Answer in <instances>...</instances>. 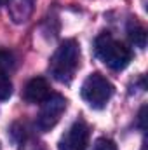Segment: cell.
<instances>
[{"label": "cell", "instance_id": "cell-6", "mask_svg": "<svg viewBox=\"0 0 148 150\" xmlns=\"http://www.w3.org/2000/svg\"><path fill=\"white\" fill-rule=\"evenodd\" d=\"M49 94H51V89H49V84H47V80L44 77L32 79L26 84L25 93H23V96H25V100L28 103H42Z\"/></svg>", "mask_w": 148, "mask_h": 150}, {"label": "cell", "instance_id": "cell-12", "mask_svg": "<svg viewBox=\"0 0 148 150\" xmlns=\"http://www.w3.org/2000/svg\"><path fill=\"white\" fill-rule=\"evenodd\" d=\"M145 112H147V107H143L140 110V127L141 129H147V126H145Z\"/></svg>", "mask_w": 148, "mask_h": 150}, {"label": "cell", "instance_id": "cell-2", "mask_svg": "<svg viewBox=\"0 0 148 150\" xmlns=\"http://www.w3.org/2000/svg\"><path fill=\"white\" fill-rule=\"evenodd\" d=\"M96 56L111 70H124L131 61V51L110 33H101L94 42Z\"/></svg>", "mask_w": 148, "mask_h": 150}, {"label": "cell", "instance_id": "cell-5", "mask_svg": "<svg viewBox=\"0 0 148 150\" xmlns=\"http://www.w3.org/2000/svg\"><path fill=\"white\" fill-rule=\"evenodd\" d=\"M87 142H89V127L85 126V122L77 120L61 136L59 150H87Z\"/></svg>", "mask_w": 148, "mask_h": 150}, {"label": "cell", "instance_id": "cell-13", "mask_svg": "<svg viewBox=\"0 0 148 150\" xmlns=\"http://www.w3.org/2000/svg\"><path fill=\"white\" fill-rule=\"evenodd\" d=\"M2 4H7V0H0V5H2Z\"/></svg>", "mask_w": 148, "mask_h": 150}, {"label": "cell", "instance_id": "cell-3", "mask_svg": "<svg viewBox=\"0 0 148 150\" xmlns=\"http://www.w3.org/2000/svg\"><path fill=\"white\" fill-rule=\"evenodd\" d=\"M113 91L115 89L110 80L101 74L94 72V74L87 75V79L84 80V84L80 87V96L85 103H89V107L101 110L110 101V98L113 96Z\"/></svg>", "mask_w": 148, "mask_h": 150}, {"label": "cell", "instance_id": "cell-9", "mask_svg": "<svg viewBox=\"0 0 148 150\" xmlns=\"http://www.w3.org/2000/svg\"><path fill=\"white\" fill-rule=\"evenodd\" d=\"M14 67H16L14 54L11 51H7V49H2L0 51V72H5L7 74V70H12Z\"/></svg>", "mask_w": 148, "mask_h": 150}, {"label": "cell", "instance_id": "cell-11", "mask_svg": "<svg viewBox=\"0 0 148 150\" xmlns=\"http://www.w3.org/2000/svg\"><path fill=\"white\" fill-rule=\"evenodd\" d=\"M92 150H118V149H117V145H115V142H113V140L103 136V138H98V140L94 142Z\"/></svg>", "mask_w": 148, "mask_h": 150}, {"label": "cell", "instance_id": "cell-10", "mask_svg": "<svg viewBox=\"0 0 148 150\" xmlns=\"http://www.w3.org/2000/svg\"><path fill=\"white\" fill-rule=\"evenodd\" d=\"M12 94V82L5 72H0V101L9 100Z\"/></svg>", "mask_w": 148, "mask_h": 150}, {"label": "cell", "instance_id": "cell-1", "mask_svg": "<svg viewBox=\"0 0 148 150\" xmlns=\"http://www.w3.org/2000/svg\"><path fill=\"white\" fill-rule=\"evenodd\" d=\"M78 61H80L78 44L70 38V40L61 42L59 47L56 49L54 56L51 58L49 70H51V74L56 80L68 84L73 79L75 72L78 68Z\"/></svg>", "mask_w": 148, "mask_h": 150}, {"label": "cell", "instance_id": "cell-4", "mask_svg": "<svg viewBox=\"0 0 148 150\" xmlns=\"http://www.w3.org/2000/svg\"><path fill=\"white\" fill-rule=\"evenodd\" d=\"M65 110H66V100L61 94H49L42 101V107H40V112H38L37 117L38 129H42V131L52 129L59 122Z\"/></svg>", "mask_w": 148, "mask_h": 150}, {"label": "cell", "instance_id": "cell-7", "mask_svg": "<svg viewBox=\"0 0 148 150\" xmlns=\"http://www.w3.org/2000/svg\"><path fill=\"white\" fill-rule=\"evenodd\" d=\"M35 0H7V9L14 23H23L30 18Z\"/></svg>", "mask_w": 148, "mask_h": 150}, {"label": "cell", "instance_id": "cell-8", "mask_svg": "<svg viewBox=\"0 0 148 150\" xmlns=\"http://www.w3.org/2000/svg\"><path fill=\"white\" fill-rule=\"evenodd\" d=\"M129 37H131V40L138 45V47H145L147 45V32H145V28L143 26H140V25H131L129 26Z\"/></svg>", "mask_w": 148, "mask_h": 150}]
</instances>
